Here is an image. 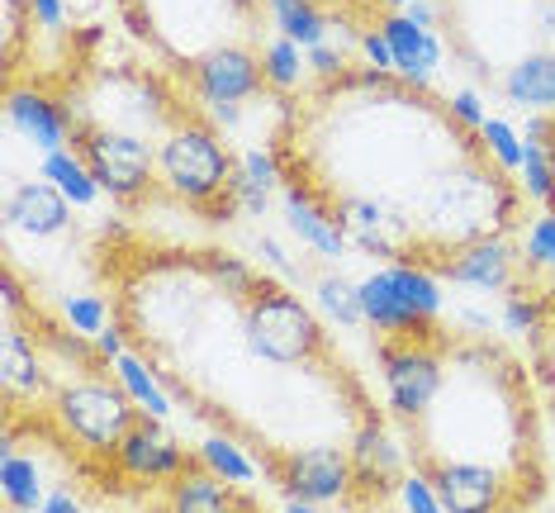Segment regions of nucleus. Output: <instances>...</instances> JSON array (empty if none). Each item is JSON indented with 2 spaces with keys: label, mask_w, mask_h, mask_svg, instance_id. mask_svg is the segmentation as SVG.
<instances>
[{
  "label": "nucleus",
  "mask_w": 555,
  "mask_h": 513,
  "mask_svg": "<svg viewBox=\"0 0 555 513\" xmlns=\"http://www.w3.org/2000/svg\"><path fill=\"white\" fill-rule=\"evenodd\" d=\"M157 171L162 185L181 205L209 215L214 223H223L237 209V171H243V162H233V153L219 143V133L205 119H181L162 139Z\"/></svg>",
  "instance_id": "1"
},
{
  "label": "nucleus",
  "mask_w": 555,
  "mask_h": 513,
  "mask_svg": "<svg viewBox=\"0 0 555 513\" xmlns=\"http://www.w3.org/2000/svg\"><path fill=\"white\" fill-rule=\"evenodd\" d=\"M243 347L261 367H313L327 361V333L319 315L285 291L281 281H257V291L243 299Z\"/></svg>",
  "instance_id": "2"
},
{
  "label": "nucleus",
  "mask_w": 555,
  "mask_h": 513,
  "mask_svg": "<svg viewBox=\"0 0 555 513\" xmlns=\"http://www.w3.org/2000/svg\"><path fill=\"white\" fill-rule=\"evenodd\" d=\"M53 414H57V428L72 443H81L86 452L115 457V447L143 419V409L133 405V395L119 381H105L100 371H91L86 381H72L53 395Z\"/></svg>",
  "instance_id": "3"
},
{
  "label": "nucleus",
  "mask_w": 555,
  "mask_h": 513,
  "mask_svg": "<svg viewBox=\"0 0 555 513\" xmlns=\"http://www.w3.org/2000/svg\"><path fill=\"white\" fill-rule=\"evenodd\" d=\"M375 352H380L389 409L413 428V423L433 409V399L441 395L451 343L437 329V333H413V337H380Z\"/></svg>",
  "instance_id": "4"
},
{
  "label": "nucleus",
  "mask_w": 555,
  "mask_h": 513,
  "mask_svg": "<svg viewBox=\"0 0 555 513\" xmlns=\"http://www.w3.org/2000/svg\"><path fill=\"white\" fill-rule=\"evenodd\" d=\"M81 162L91 167V177L100 181V191H109L115 200H138L153 191L157 177V148L143 139L138 129H115V124H91L77 119L72 129Z\"/></svg>",
  "instance_id": "5"
},
{
  "label": "nucleus",
  "mask_w": 555,
  "mask_h": 513,
  "mask_svg": "<svg viewBox=\"0 0 555 513\" xmlns=\"http://www.w3.org/2000/svg\"><path fill=\"white\" fill-rule=\"evenodd\" d=\"M423 475L437 485L447 513H513L522 504L532 509V495H522L499 466H485V461H437Z\"/></svg>",
  "instance_id": "6"
},
{
  "label": "nucleus",
  "mask_w": 555,
  "mask_h": 513,
  "mask_svg": "<svg viewBox=\"0 0 555 513\" xmlns=\"http://www.w3.org/2000/svg\"><path fill=\"white\" fill-rule=\"evenodd\" d=\"M271 475L281 480V490L289 499H305V504H347V499L357 495L351 452H343V447H299V452H281Z\"/></svg>",
  "instance_id": "7"
},
{
  "label": "nucleus",
  "mask_w": 555,
  "mask_h": 513,
  "mask_svg": "<svg viewBox=\"0 0 555 513\" xmlns=\"http://www.w3.org/2000/svg\"><path fill=\"white\" fill-rule=\"evenodd\" d=\"M185 72H191L195 95L205 100L209 110L257 100V95H261V86H267L261 57L251 53L247 43H219V48H209V53H199Z\"/></svg>",
  "instance_id": "8"
},
{
  "label": "nucleus",
  "mask_w": 555,
  "mask_h": 513,
  "mask_svg": "<svg viewBox=\"0 0 555 513\" xmlns=\"http://www.w3.org/2000/svg\"><path fill=\"white\" fill-rule=\"evenodd\" d=\"M115 466L124 471V475H133V480H176L181 471H191L195 466V457L185 452L176 437L162 428V419H153V414H143L129 428V437L115 447Z\"/></svg>",
  "instance_id": "9"
},
{
  "label": "nucleus",
  "mask_w": 555,
  "mask_h": 513,
  "mask_svg": "<svg viewBox=\"0 0 555 513\" xmlns=\"http://www.w3.org/2000/svg\"><path fill=\"white\" fill-rule=\"evenodd\" d=\"M5 119H10V129H15L24 143L39 148V153H62L67 133L77 129V119H72V110L62 105V100L43 95L39 86H20V81H10V91H5Z\"/></svg>",
  "instance_id": "10"
},
{
  "label": "nucleus",
  "mask_w": 555,
  "mask_h": 513,
  "mask_svg": "<svg viewBox=\"0 0 555 513\" xmlns=\"http://www.w3.org/2000/svg\"><path fill=\"white\" fill-rule=\"evenodd\" d=\"M513 247L508 238H479V243H465L456 253L437 257L427 271L437 277L456 281V285H470V291H513Z\"/></svg>",
  "instance_id": "11"
},
{
  "label": "nucleus",
  "mask_w": 555,
  "mask_h": 513,
  "mask_svg": "<svg viewBox=\"0 0 555 513\" xmlns=\"http://www.w3.org/2000/svg\"><path fill=\"white\" fill-rule=\"evenodd\" d=\"M281 209H285L289 233H295L299 243H309L319 257H327V261H343V257H347L351 238L343 233V223H337V215L323 205L319 195L309 191V185L285 181V185H281Z\"/></svg>",
  "instance_id": "12"
},
{
  "label": "nucleus",
  "mask_w": 555,
  "mask_h": 513,
  "mask_svg": "<svg viewBox=\"0 0 555 513\" xmlns=\"http://www.w3.org/2000/svg\"><path fill=\"white\" fill-rule=\"evenodd\" d=\"M351 471H357V490L361 495H385L389 485L399 490L403 480V452L395 443V433L385 428L380 414H371L365 423H357V437H351Z\"/></svg>",
  "instance_id": "13"
},
{
  "label": "nucleus",
  "mask_w": 555,
  "mask_h": 513,
  "mask_svg": "<svg viewBox=\"0 0 555 513\" xmlns=\"http://www.w3.org/2000/svg\"><path fill=\"white\" fill-rule=\"evenodd\" d=\"M72 223V200L53 181H24L5 195V229L29 238H57Z\"/></svg>",
  "instance_id": "14"
},
{
  "label": "nucleus",
  "mask_w": 555,
  "mask_h": 513,
  "mask_svg": "<svg viewBox=\"0 0 555 513\" xmlns=\"http://www.w3.org/2000/svg\"><path fill=\"white\" fill-rule=\"evenodd\" d=\"M361 309H365V323H371L380 337H413V333H437V323H427L418 309L403 299L399 281H395V267L385 271H371L361 281Z\"/></svg>",
  "instance_id": "15"
},
{
  "label": "nucleus",
  "mask_w": 555,
  "mask_h": 513,
  "mask_svg": "<svg viewBox=\"0 0 555 513\" xmlns=\"http://www.w3.org/2000/svg\"><path fill=\"white\" fill-rule=\"evenodd\" d=\"M385 29L389 48H395V72L409 86H427L433 72L441 67V43L427 24H413L409 15H380L375 20Z\"/></svg>",
  "instance_id": "16"
},
{
  "label": "nucleus",
  "mask_w": 555,
  "mask_h": 513,
  "mask_svg": "<svg viewBox=\"0 0 555 513\" xmlns=\"http://www.w3.org/2000/svg\"><path fill=\"white\" fill-rule=\"evenodd\" d=\"M237 485L219 480L205 461L191 471H181L167 485V513H251V504L243 495H233Z\"/></svg>",
  "instance_id": "17"
},
{
  "label": "nucleus",
  "mask_w": 555,
  "mask_h": 513,
  "mask_svg": "<svg viewBox=\"0 0 555 513\" xmlns=\"http://www.w3.org/2000/svg\"><path fill=\"white\" fill-rule=\"evenodd\" d=\"M499 86L522 115H555V53L551 48L522 53L503 72Z\"/></svg>",
  "instance_id": "18"
},
{
  "label": "nucleus",
  "mask_w": 555,
  "mask_h": 513,
  "mask_svg": "<svg viewBox=\"0 0 555 513\" xmlns=\"http://www.w3.org/2000/svg\"><path fill=\"white\" fill-rule=\"evenodd\" d=\"M0 381H5V399L15 405L20 395H43L48 390V375L43 361L34 352V337L20 329L15 315H5V337H0Z\"/></svg>",
  "instance_id": "19"
},
{
  "label": "nucleus",
  "mask_w": 555,
  "mask_h": 513,
  "mask_svg": "<svg viewBox=\"0 0 555 513\" xmlns=\"http://www.w3.org/2000/svg\"><path fill=\"white\" fill-rule=\"evenodd\" d=\"M48 480H43V466L34 452H20L15 437H5V452H0V499L5 509L15 513H39L48 504Z\"/></svg>",
  "instance_id": "20"
},
{
  "label": "nucleus",
  "mask_w": 555,
  "mask_h": 513,
  "mask_svg": "<svg viewBox=\"0 0 555 513\" xmlns=\"http://www.w3.org/2000/svg\"><path fill=\"white\" fill-rule=\"evenodd\" d=\"M275 29H281V39L299 43V48H319L327 43V29H333V10H327V0H267Z\"/></svg>",
  "instance_id": "21"
},
{
  "label": "nucleus",
  "mask_w": 555,
  "mask_h": 513,
  "mask_svg": "<svg viewBox=\"0 0 555 513\" xmlns=\"http://www.w3.org/2000/svg\"><path fill=\"white\" fill-rule=\"evenodd\" d=\"M115 381L124 385V390L133 395V405L143 409V414H153V419H167L171 414V395H167V381L147 367L138 352H124L115 361Z\"/></svg>",
  "instance_id": "22"
},
{
  "label": "nucleus",
  "mask_w": 555,
  "mask_h": 513,
  "mask_svg": "<svg viewBox=\"0 0 555 513\" xmlns=\"http://www.w3.org/2000/svg\"><path fill=\"white\" fill-rule=\"evenodd\" d=\"M39 177H43V181H53L57 191L67 195L72 205H81V209L100 200V181L91 177V167L81 162V153H67V148H62V153H43Z\"/></svg>",
  "instance_id": "23"
},
{
  "label": "nucleus",
  "mask_w": 555,
  "mask_h": 513,
  "mask_svg": "<svg viewBox=\"0 0 555 513\" xmlns=\"http://www.w3.org/2000/svg\"><path fill=\"white\" fill-rule=\"evenodd\" d=\"M313 299H319L323 315L333 323H343V329H361V323H365L361 281H347L343 271H323V277L313 281Z\"/></svg>",
  "instance_id": "24"
},
{
  "label": "nucleus",
  "mask_w": 555,
  "mask_h": 513,
  "mask_svg": "<svg viewBox=\"0 0 555 513\" xmlns=\"http://www.w3.org/2000/svg\"><path fill=\"white\" fill-rule=\"evenodd\" d=\"M199 461L219 475V480H229V485H251L257 480V466L243 457V447L233 443V437H205L199 443Z\"/></svg>",
  "instance_id": "25"
},
{
  "label": "nucleus",
  "mask_w": 555,
  "mask_h": 513,
  "mask_svg": "<svg viewBox=\"0 0 555 513\" xmlns=\"http://www.w3.org/2000/svg\"><path fill=\"white\" fill-rule=\"evenodd\" d=\"M305 67L309 62L299 57V43L271 39L261 48V72H267V86H275V91H295V86L305 81Z\"/></svg>",
  "instance_id": "26"
},
{
  "label": "nucleus",
  "mask_w": 555,
  "mask_h": 513,
  "mask_svg": "<svg viewBox=\"0 0 555 513\" xmlns=\"http://www.w3.org/2000/svg\"><path fill=\"white\" fill-rule=\"evenodd\" d=\"M522 261L527 271H555V209H537L522 229Z\"/></svg>",
  "instance_id": "27"
},
{
  "label": "nucleus",
  "mask_w": 555,
  "mask_h": 513,
  "mask_svg": "<svg viewBox=\"0 0 555 513\" xmlns=\"http://www.w3.org/2000/svg\"><path fill=\"white\" fill-rule=\"evenodd\" d=\"M479 139H485L489 157H494L503 171H522V148H527V143H522V133H517L508 119H485Z\"/></svg>",
  "instance_id": "28"
},
{
  "label": "nucleus",
  "mask_w": 555,
  "mask_h": 513,
  "mask_svg": "<svg viewBox=\"0 0 555 513\" xmlns=\"http://www.w3.org/2000/svg\"><path fill=\"white\" fill-rule=\"evenodd\" d=\"M503 329L522 333V337H541V329H546V299L513 291L508 305H503Z\"/></svg>",
  "instance_id": "29"
},
{
  "label": "nucleus",
  "mask_w": 555,
  "mask_h": 513,
  "mask_svg": "<svg viewBox=\"0 0 555 513\" xmlns=\"http://www.w3.org/2000/svg\"><path fill=\"white\" fill-rule=\"evenodd\" d=\"M62 319L72 323V333L100 337L105 333V323H109V309H105V299L100 295H67L62 299Z\"/></svg>",
  "instance_id": "30"
},
{
  "label": "nucleus",
  "mask_w": 555,
  "mask_h": 513,
  "mask_svg": "<svg viewBox=\"0 0 555 513\" xmlns=\"http://www.w3.org/2000/svg\"><path fill=\"white\" fill-rule=\"evenodd\" d=\"M399 509L403 513H447V509H441L437 485L427 480L423 471H403V480H399Z\"/></svg>",
  "instance_id": "31"
},
{
  "label": "nucleus",
  "mask_w": 555,
  "mask_h": 513,
  "mask_svg": "<svg viewBox=\"0 0 555 513\" xmlns=\"http://www.w3.org/2000/svg\"><path fill=\"white\" fill-rule=\"evenodd\" d=\"M305 62H309V72H313L319 81H337V77H347V53H343V48H333V43L305 48Z\"/></svg>",
  "instance_id": "32"
},
{
  "label": "nucleus",
  "mask_w": 555,
  "mask_h": 513,
  "mask_svg": "<svg viewBox=\"0 0 555 513\" xmlns=\"http://www.w3.org/2000/svg\"><path fill=\"white\" fill-rule=\"evenodd\" d=\"M357 39H361V53H365V62H371L375 72H395V48H389L380 24H375V29H357Z\"/></svg>",
  "instance_id": "33"
},
{
  "label": "nucleus",
  "mask_w": 555,
  "mask_h": 513,
  "mask_svg": "<svg viewBox=\"0 0 555 513\" xmlns=\"http://www.w3.org/2000/svg\"><path fill=\"white\" fill-rule=\"evenodd\" d=\"M447 110H451V119H456L461 129H470V133H479V129H485V119H489L475 91H456V95L447 100Z\"/></svg>",
  "instance_id": "34"
},
{
  "label": "nucleus",
  "mask_w": 555,
  "mask_h": 513,
  "mask_svg": "<svg viewBox=\"0 0 555 513\" xmlns=\"http://www.w3.org/2000/svg\"><path fill=\"white\" fill-rule=\"evenodd\" d=\"M67 24V0H29V29L57 34Z\"/></svg>",
  "instance_id": "35"
},
{
  "label": "nucleus",
  "mask_w": 555,
  "mask_h": 513,
  "mask_svg": "<svg viewBox=\"0 0 555 513\" xmlns=\"http://www.w3.org/2000/svg\"><path fill=\"white\" fill-rule=\"evenodd\" d=\"M257 257L267 261V267L275 271V277H285V281H299V267H295V261H289V253H285L281 243H275L271 233H261V238H257Z\"/></svg>",
  "instance_id": "36"
},
{
  "label": "nucleus",
  "mask_w": 555,
  "mask_h": 513,
  "mask_svg": "<svg viewBox=\"0 0 555 513\" xmlns=\"http://www.w3.org/2000/svg\"><path fill=\"white\" fill-rule=\"evenodd\" d=\"M327 10H337V15H351V20H380L385 15V0H327Z\"/></svg>",
  "instance_id": "37"
},
{
  "label": "nucleus",
  "mask_w": 555,
  "mask_h": 513,
  "mask_svg": "<svg viewBox=\"0 0 555 513\" xmlns=\"http://www.w3.org/2000/svg\"><path fill=\"white\" fill-rule=\"evenodd\" d=\"M39 513H81V499L67 490V485H57L53 495H48V504L39 509Z\"/></svg>",
  "instance_id": "38"
},
{
  "label": "nucleus",
  "mask_w": 555,
  "mask_h": 513,
  "mask_svg": "<svg viewBox=\"0 0 555 513\" xmlns=\"http://www.w3.org/2000/svg\"><path fill=\"white\" fill-rule=\"evenodd\" d=\"M537 34L541 39H555V0H541L537 5Z\"/></svg>",
  "instance_id": "39"
},
{
  "label": "nucleus",
  "mask_w": 555,
  "mask_h": 513,
  "mask_svg": "<svg viewBox=\"0 0 555 513\" xmlns=\"http://www.w3.org/2000/svg\"><path fill=\"white\" fill-rule=\"evenodd\" d=\"M418 0H385V15H403V10H413Z\"/></svg>",
  "instance_id": "40"
},
{
  "label": "nucleus",
  "mask_w": 555,
  "mask_h": 513,
  "mask_svg": "<svg viewBox=\"0 0 555 513\" xmlns=\"http://www.w3.org/2000/svg\"><path fill=\"white\" fill-rule=\"evenodd\" d=\"M285 513H319V504H305V499H289Z\"/></svg>",
  "instance_id": "41"
},
{
  "label": "nucleus",
  "mask_w": 555,
  "mask_h": 513,
  "mask_svg": "<svg viewBox=\"0 0 555 513\" xmlns=\"http://www.w3.org/2000/svg\"><path fill=\"white\" fill-rule=\"evenodd\" d=\"M527 5H541V0H527Z\"/></svg>",
  "instance_id": "42"
},
{
  "label": "nucleus",
  "mask_w": 555,
  "mask_h": 513,
  "mask_svg": "<svg viewBox=\"0 0 555 513\" xmlns=\"http://www.w3.org/2000/svg\"><path fill=\"white\" fill-rule=\"evenodd\" d=\"M5 513H15V509H5Z\"/></svg>",
  "instance_id": "43"
},
{
  "label": "nucleus",
  "mask_w": 555,
  "mask_h": 513,
  "mask_svg": "<svg viewBox=\"0 0 555 513\" xmlns=\"http://www.w3.org/2000/svg\"><path fill=\"white\" fill-rule=\"evenodd\" d=\"M251 513H257V509H251Z\"/></svg>",
  "instance_id": "44"
},
{
  "label": "nucleus",
  "mask_w": 555,
  "mask_h": 513,
  "mask_svg": "<svg viewBox=\"0 0 555 513\" xmlns=\"http://www.w3.org/2000/svg\"><path fill=\"white\" fill-rule=\"evenodd\" d=\"M551 495H555V490H551Z\"/></svg>",
  "instance_id": "45"
}]
</instances>
